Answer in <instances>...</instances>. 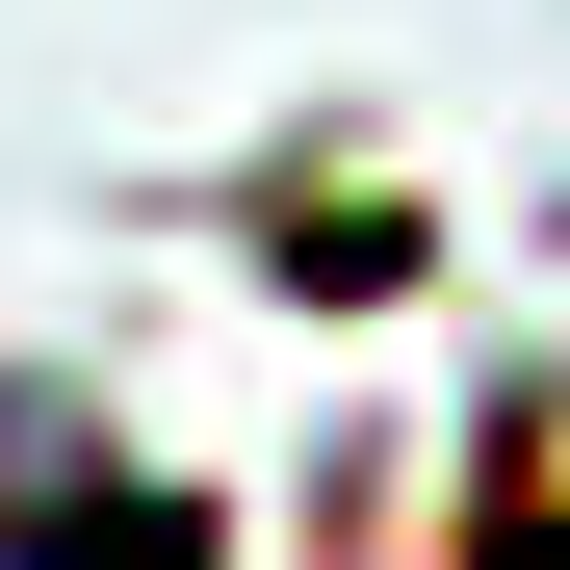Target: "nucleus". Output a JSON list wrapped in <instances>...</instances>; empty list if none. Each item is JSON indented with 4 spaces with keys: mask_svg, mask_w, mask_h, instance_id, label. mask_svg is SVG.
I'll return each instance as SVG.
<instances>
[{
    "mask_svg": "<svg viewBox=\"0 0 570 570\" xmlns=\"http://www.w3.org/2000/svg\"><path fill=\"white\" fill-rule=\"evenodd\" d=\"M466 570H570V493H519V519H493V544H466Z\"/></svg>",
    "mask_w": 570,
    "mask_h": 570,
    "instance_id": "nucleus-1",
    "label": "nucleus"
}]
</instances>
